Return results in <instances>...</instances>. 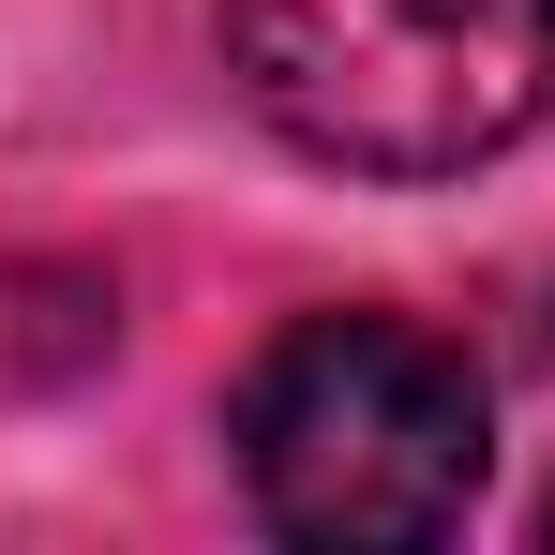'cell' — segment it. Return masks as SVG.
Instances as JSON below:
<instances>
[{
  "label": "cell",
  "instance_id": "cell-1",
  "mask_svg": "<svg viewBox=\"0 0 555 555\" xmlns=\"http://www.w3.org/2000/svg\"><path fill=\"white\" fill-rule=\"evenodd\" d=\"M271 135L346 181H465L555 105V0H225Z\"/></svg>",
  "mask_w": 555,
  "mask_h": 555
},
{
  "label": "cell",
  "instance_id": "cell-2",
  "mask_svg": "<svg viewBox=\"0 0 555 555\" xmlns=\"http://www.w3.org/2000/svg\"><path fill=\"white\" fill-rule=\"evenodd\" d=\"M480 375L421 315H300L241 375V480L285 541H451L480 495Z\"/></svg>",
  "mask_w": 555,
  "mask_h": 555
}]
</instances>
